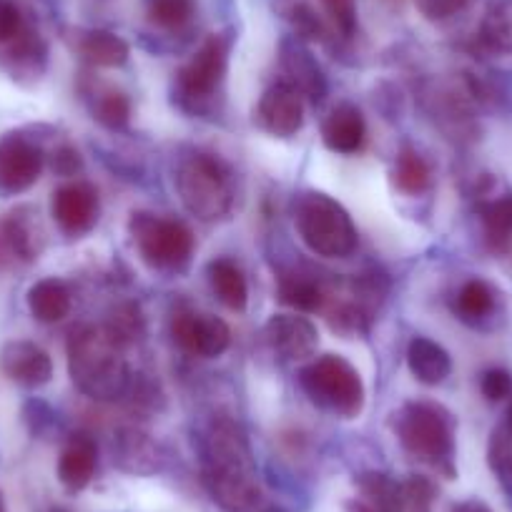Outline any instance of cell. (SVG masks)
<instances>
[{
  "label": "cell",
  "instance_id": "1",
  "mask_svg": "<svg viewBox=\"0 0 512 512\" xmlns=\"http://www.w3.org/2000/svg\"><path fill=\"white\" fill-rule=\"evenodd\" d=\"M204 482L216 505L226 512H249L262 500L249 437L231 417H214L201 437Z\"/></svg>",
  "mask_w": 512,
  "mask_h": 512
},
{
  "label": "cell",
  "instance_id": "2",
  "mask_svg": "<svg viewBox=\"0 0 512 512\" xmlns=\"http://www.w3.org/2000/svg\"><path fill=\"white\" fill-rule=\"evenodd\" d=\"M121 347L123 344H118L106 327L83 324L73 329L68 337V372L83 395L98 402L123 397L131 372Z\"/></svg>",
  "mask_w": 512,
  "mask_h": 512
},
{
  "label": "cell",
  "instance_id": "3",
  "mask_svg": "<svg viewBox=\"0 0 512 512\" xmlns=\"http://www.w3.org/2000/svg\"><path fill=\"white\" fill-rule=\"evenodd\" d=\"M294 226L309 251L324 259H347L359 244L357 226L339 201L322 191H304L292 206Z\"/></svg>",
  "mask_w": 512,
  "mask_h": 512
},
{
  "label": "cell",
  "instance_id": "4",
  "mask_svg": "<svg viewBox=\"0 0 512 512\" xmlns=\"http://www.w3.org/2000/svg\"><path fill=\"white\" fill-rule=\"evenodd\" d=\"M181 204L199 221H221L234 206V186L224 161L206 151H189L176 166Z\"/></svg>",
  "mask_w": 512,
  "mask_h": 512
},
{
  "label": "cell",
  "instance_id": "5",
  "mask_svg": "<svg viewBox=\"0 0 512 512\" xmlns=\"http://www.w3.org/2000/svg\"><path fill=\"white\" fill-rule=\"evenodd\" d=\"M395 430L415 460L437 467L447 477L455 475V420L445 407L435 402H407L395 415Z\"/></svg>",
  "mask_w": 512,
  "mask_h": 512
},
{
  "label": "cell",
  "instance_id": "6",
  "mask_svg": "<svg viewBox=\"0 0 512 512\" xmlns=\"http://www.w3.org/2000/svg\"><path fill=\"white\" fill-rule=\"evenodd\" d=\"M299 384L309 400L324 412L357 420L364 410V382L357 369L339 354H324L299 372Z\"/></svg>",
  "mask_w": 512,
  "mask_h": 512
},
{
  "label": "cell",
  "instance_id": "7",
  "mask_svg": "<svg viewBox=\"0 0 512 512\" xmlns=\"http://www.w3.org/2000/svg\"><path fill=\"white\" fill-rule=\"evenodd\" d=\"M128 231L141 259L154 269H181L194 254V234L179 219L136 211L128 221Z\"/></svg>",
  "mask_w": 512,
  "mask_h": 512
},
{
  "label": "cell",
  "instance_id": "8",
  "mask_svg": "<svg viewBox=\"0 0 512 512\" xmlns=\"http://www.w3.org/2000/svg\"><path fill=\"white\" fill-rule=\"evenodd\" d=\"M229 38L214 33L201 43L199 51L176 71V98L184 108L201 111L206 101L214 98L224 83L226 71H229Z\"/></svg>",
  "mask_w": 512,
  "mask_h": 512
},
{
  "label": "cell",
  "instance_id": "9",
  "mask_svg": "<svg viewBox=\"0 0 512 512\" xmlns=\"http://www.w3.org/2000/svg\"><path fill=\"white\" fill-rule=\"evenodd\" d=\"M171 337L191 357L214 359L229 349L231 327L216 314L176 312L171 319Z\"/></svg>",
  "mask_w": 512,
  "mask_h": 512
},
{
  "label": "cell",
  "instance_id": "10",
  "mask_svg": "<svg viewBox=\"0 0 512 512\" xmlns=\"http://www.w3.org/2000/svg\"><path fill=\"white\" fill-rule=\"evenodd\" d=\"M43 171V154L18 134L0 139V194L13 196L31 189Z\"/></svg>",
  "mask_w": 512,
  "mask_h": 512
},
{
  "label": "cell",
  "instance_id": "11",
  "mask_svg": "<svg viewBox=\"0 0 512 512\" xmlns=\"http://www.w3.org/2000/svg\"><path fill=\"white\" fill-rule=\"evenodd\" d=\"M51 211L56 224L68 236L88 234L96 226L98 211H101L96 186L88 184V181H71V184L61 186L53 194Z\"/></svg>",
  "mask_w": 512,
  "mask_h": 512
},
{
  "label": "cell",
  "instance_id": "12",
  "mask_svg": "<svg viewBox=\"0 0 512 512\" xmlns=\"http://www.w3.org/2000/svg\"><path fill=\"white\" fill-rule=\"evenodd\" d=\"M256 121L277 139H292L304 126V98L289 83L267 88L256 106Z\"/></svg>",
  "mask_w": 512,
  "mask_h": 512
},
{
  "label": "cell",
  "instance_id": "13",
  "mask_svg": "<svg viewBox=\"0 0 512 512\" xmlns=\"http://www.w3.org/2000/svg\"><path fill=\"white\" fill-rule=\"evenodd\" d=\"M279 66H282L287 83L302 98L312 103H322L327 96V78L317 58L307 51L299 38H284L279 46Z\"/></svg>",
  "mask_w": 512,
  "mask_h": 512
},
{
  "label": "cell",
  "instance_id": "14",
  "mask_svg": "<svg viewBox=\"0 0 512 512\" xmlns=\"http://www.w3.org/2000/svg\"><path fill=\"white\" fill-rule=\"evenodd\" d=\"M269 347L284 359H309L319 347V332L302 314H274L264 327Z\"/></svg>",
  "mask_w": 512,
  "mask_h": 512
},
{
  "label": "cell",
  "instance_id": "15",
  "mask_svg": "<svg viewBox=\"0 0 512 512\" xmlns=\"http://www.w3.org/2000/svg\"><path fill=\"white\" fill-rule=\"evenodd\" d=\"M0 372L21 387H43L53 377V362L46 349L33 342H8L0 349Z\"/></svg>",
  "mask_w": 512,
  "mask_h": 512
},
{
  "label": "cell",
  "instance_id": "16",
  "mask_svg": "<svg viewBox=\"0 0 512 512\" xmlns=\"http://www.w3.org/2000/svg\"><path fill=\"white\" fill-rule=\"evenodd\" d=\"M367 139V123L354 103H339L322 123V141L329 151L342 156L357 154Z\"/></svg>",
  "mask_w": 512,
  "mask_h": 512
},
{
  "label": "cell",
  "instance_id": "17",
  "mask_svg": "<svg viewBox=\"0 0 512 512\" xmlns=\"http://www.w3.org/2000/svg\"><path fill=\"white\" fill-rule=\"evenodd\" d=\"M98 467V447L96 440L86 432H78L66 442L58 460V480L66 490L81 492L83 487L91 485Z\"/></svg>",
  "mask_w": 512,
  "mask_h": 512
},
{
  "label": "cell",
  "instance_id": "18",
  "mask_svg": "<svg viewBox=\"0 0 512 512\" xmlns=\"http://www.w3.org/2000/svg\"><path fill=\"white\" fill-rule=\"evenodd\" d=\"M407 367L417 382L427 387H437L445 382L452 372V359L442 344L427 337H415L407 347Z\"/></svg>",
  "mask_w": 512,
  "mask_h": 512
},
{
  "label": "cell",
  "instance_id": "19",
  "mask_svg": "<svg viewBox=\"0 0 512 512\" xmlns=\"http://www.w3.org/2000/svg\"><path fill=\"white\" fill-rule=\"evenodd\" d=\"M41 251L36 229L23 216L11 214L0 219V267H11L16 262H33Z\"/></svg>",
  "mask_w": 512,
  "mask_h": 512
},
{
  "label": "cell",
  "instance_id": "20",
  "mask_svg": "<svg viewBox=\"0 0 512 512\" xmlns=\"http://www.w3.org/2000/svg\"><path fill=\"white\" fill-rule=\"evenodd\" d=\"M209 284L219 302L231 312H244L249 304V284H246L244 272L239 264L229 256H219L214 262H209Z\"/></svg>",
  "mask_w": 512,
  "mask_h": 512
},
{
  "label": "cell",
  "instance_id": "21",
  "mask_svg": "<svg viewBox=\"0 0 512 512\" xmlns=\"http://www.w3.org/2000/svg\"><path fill=\"white\" fill-rule=\"evenodd\" d=\"M78 53L96 68H121L131 56V48L121 36L111 31H83L78 36Z\"/></svg>",
  "mask_w": 512,
  "mask_h": 512
},
{
  "label": "cell",
  "instance_id": "22",
  "mask_svg": "<svg viewBox=\"0 0 512 512\" xmlns=\"http://www.w3.org/2000/svg\"><path fill=\"white\" fill-rule=\"evenodd\" d=\"M28 309L43 324H56L71 312V292L61 279H41L28 289Z\"/></svg>",
  "mask_w": 512,
  "mask_h": 512
},
{
  "label": "cell",
  "instance_id": "23",
  "mask_svg": "<svg viewBox=\"0 0 512 512\" xmlns=\"http://www.w3.org/2000/svg\"><path fill=\"white\" fill-rule=\"evenodd\" d=\"M477 214L482 219L485 239L492 251L512 249V194L492 196L482 199L477 206Z\"/></svg>",
  "mask_w": 512,
  "mask_h": 512
},
{
  "label": "cell",
  "instance_id": "24",
  "mask_svg": "<svg viewBox=\"0 0 512 512\" xmlns=\"http://www.w3.org/2000/svg\"><path fill=\"white\" fill-rule=\"evenodd\" d=\"M357 497L349 502V512H392L397 495V480L384 472H362L354 480Z\"/></svg>",
  "mask_w": 512,
  "mask_h": 512
},
{
  "label": "cell",
  "instance_id": "25",
  "mask_svg": "<svg viewBox=\"0 0 512 512\" xmlns=\"http://www.w3.org/2000/svg\"><path fill=\"white\" fill-rule=\"evenodd\" d=\"M277 297L279 302L292 307L294 312L299 314H309V312H319L327 299L324 294L322 284L312 277V274L304 272H284L279 277L277 284Z\"/></svg>",
  "mask_w": 512,
  "mask_h": 512
},
{
  "label": "cell",
  "instance_id": "26",
  "mask_svg": "<svg viewBox=\"0 0 512 512\" xmlns=\"http://www.w3.org/2000/svg\"><path fill=\"white\" fill-rule=\"evenodd\" d=\"M113 455L128 472H151L159 465V447L151 442L149 435L134 430V427L118 432Z\"/></svg>",
  "mask_w": 512,
  "mask_h": 512
},
{
  "label": "cell",
  "instance_id": "27",
  "mask_svg": "<svg viewBox=\"0 0 512 512\" xmlns=\"http://www.w3.org/2000/svg\"><path fill=\"white\" fill-rule=\"evenodd\" d=\"M495 312V292L482 279H470L460 287L455 297V314L467 324L485 322Z\"/></svg>",
  "mask_w": 512,
  "mask_h": 512
},
{
  "label": "cell",
  "instance_id": "28",
  "mask_svg": "<svg viewBox=\"0 0 512 512\" xmlns=\"http://www.w3.org/2000/svg\"><path fill=\"white\" fill-rule=\"evenodd\" d=\"M480 41L495 53H512V0H500L487 8L480 23Z\"/></svg>",
  "mask_w": 512,
  "mask_h": 512
},
{
  "label": "cell",
  "instance_id": "29",
  "mask_svg": "<svg viewBox=\"0 0 512 512\" xmlns=\"http://www.w3.org/2000/svg\"><path fill=\"white\" fill-rule=\"evenodd\" d=\"M274 8L292 26L299 41H324L327 38V28L309 0H277Z\"/></svg>",
  "mask_w": 512,
  "mask_h": 512
},
{
  "label": "cell",
  "instance_id": "30",
  "mask_svg": "<svg viewBox=\"0 0 512 512\" xmlns=\"http://www.w3.org/2000/svg\"><path fill=\"white\" fill-rule=\"evenodd\" d=\"M395 184L407 196L425 194L432 184L430 164L415 149H402L395 161Z\"/></svg>",
  "mask_w": 512,
  "mask_h": 512
},
{
  "label": "cell",
  "instance_id": "31",
  "mask_svg": "<svg viewBox=\"0 0 512 512\" xmlns=\"http://www.w3.org/2000/svg\"><path fill=\"white\" fill-rule=\"evenodd\" d=\"M437 497V487L430 477L410 475L397 482L395 507L392 512H432V502Z\"/></svg>",
  "mask_w": 512,
  "mask_h": 512
},
{
  "label": "cell",
  "instance_id": "32",
  "mask_svg": "<svg viewBox=\"0 0 512 512\" xmlns=\"http://www.w3.org/2000/svg\"><path fill=\"white\" fill-rule=\"evenodd\" d=\"M146 16L161 31H181L196 16V0H144Z\"/></svg>",
  "mask_w": 512,
  "mask_h": 512
},
{
  "label": "cell",
  "instance_id": "33",
  "mask_svg": "<svg viewBox=\"0 0 512 512\" xmlns=\"http://www.w3.org/2000/svg\"><path fill=\"white\" fill-rule=\"evenodd\" d=\"M93 118L101 126L111 128V131H121L131 121V98L121 91H113V88L96 93V98H93Z\"/></svg>",
  "mask_w": 512,
  "mask_h": 512
},
{
  "label": "cell",
  "instance_id": "34",
  "mask_svg": "<svg viewBox=\"0 0 512 512\" xmlns=\"http://www.w3.org/2000/svg\"><path fill=\"white\" fill-rule=\"evenodd\" d=\"M332 26L342 33V38H352L357 33V3L354 0H319Z\"/></svg>",
  "mask_w": 512,
  "mask_h": 512
},
{
  "label": "cell",
  "instance_id": "35",
  "mask_svg": "<svg viewBox=\"0 0 512 512\" xmlns=\"http://www.w3.org/2000/svg\"><path fill=\"white\" fill-rule=\"evenodd\" d=\"M108 334L116 339L118 344H123L126 339H134L136 334L141 332V317H139V309L134 307H121L116 309L113 314L111 324H108Z\"/></svg>",
  "mask_w": 512,
  "mask_h": 512
},
{
  "label": "cell",
  "instance_id": "36",
  "mask_svg": "<svg viewBox=\"0 0 512 512\" xmlns=\"http://www.w3.org/2000/svg\"><path fill=\"white\" fill-rule=\"evenodd\" d=\"M480 390L485 395V400L490 402H502L512 395V374L507 369H487L480 379Z\"/></svg>",
  "mask_w": 512,
  "mask_h": 512
},
{
  "label": "cell",
  "instance_id": "37",
  "mask_svg": "<svg viewBox=\"0 0 512 512\" xmlns=\"http://www.w3.org/2000/svg\"><path fill=\"white\" fill-rule=\"evenodd\" d=\"M23 36V16L16 0H0V43H13Z\"/></svg>",
  "mask_w": 512,
  "mask_h": 512
},
{
  "label": "cell",
  "instance_id": "38",
  "mask_svg": "<svg viewBox=\"0 0 512 512\" xmlns=\"http://www.w3.org/2000/svg\"><path fill=\"white\" fill-rule=\"evenodd\" d=\"M470 0H415L417 11L427 18V21H447V18L457 16Z\"/></svg>",
  "mask_w": 512,
  "mask_h": 512
},
{
  "label": "cell",
  "instance_id": "39",
  "mask_svg": "<svg viewBox=\"0 0 512 512\" xmlns=\"http://www.w3.org/2000/svg\"><path fill=\"white\" fill-rule=\"evenodd\" d=\"M51 166L58 176H76L83 169V159L73 146H61L51 156Z\"/></svg>",
  "mask_w": 512,
  "mask_h": 512
},
{
  "label": "cell",
  "instance_id": "40",
  "mask_svg": "<svg viewBox=\"0 0 512 512\" xmlns=\"http://www.w3.org/2000/svg\"><path fill=\"white\" fill-rule=\"evenodd\" d=\"M450 512H492V507L485 505L482 500H465V502H457V505H452Z\"/></svg>",
  "mask_w": 512,
  "mask_h": 512
},
{
  "label": "cell",
  "instance_id": "41",
  "mask_svg": "<svg viewBox=\"0 0 512 512\" xmlns=\"http://www.w3.org/2000/svg\"><path fill=\"white\" fill-rule=\"evenodd\" d=\"M502 430H505L507 437H510V440H512V405H510V410H507V415H505V427H502Z\"/></svg>",
  "mask_w": 512,
  "mask_h": 512
},
{
  "label": "cell",
  "instance_id": "42",
  "mask_svg": "<svg viewBox=\"0 0 512 512\" xmlns=\"http://www.w3.org/2000/svg\"><path fill=\"white\" fill-rule=\"evenodd\" d=\"M264 512H284V510H282V507H267Z\"/></svg>",
  "mask_w": 512,
  "mask_h": 512
},
{
  "label": "cell",
  "instance_id": "43",
  "mask_svg": "<svg viewBox=\"0 0 512 512\" xmlns=\"http://www.w3.org/2000/svg\"><path fill=\"white\" fill-rule=\"evenodd\" d=\"M0 512H6V510H3V505H0Z\"/></svg>",
  "mask_w": 512,
  "mask_h": 512
},
{
  "label": "cell",
  "instance_id": "44",
  "mask_svg": "<svg viewBox=\"0 0 512 512\" xmlns=\"http://www.w3.org/2000/svg\"><path fill=\"white\" fill-rule=\"evenodd\" d=\"M53 512H63V510H53Z\"/></svg>",
  "mask_w": 512,
  "mask_h": 512
}]
</instances>
